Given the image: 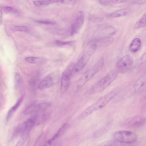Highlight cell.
Masks as SVG:
<instances>
[{
	"label": "cell",
	"instance_id": "1",
	"mask_svg": "<svg viewBox=\"0 0 146 146\" xmlns=\"http://www.w3.org/2000/svg\"><path fill=\"white\" fill-rule=\"evenodd\" d=\"M120 89L116 88L100 98L96 102L88 107L81 114V118H85L93 112L104 107L119 93Z\"/></svg>",
	"mask_w": 146,
	"mask_h": 146
},
{
	"label": "cell",
	"instance_id": "2",
	"mask_svg": "<svg viewBox=\"0 0 146 146\" xmlns=\"http://www.w3.org/2000/svg\"><path fill=\"white\" fill-rule=\"evenodd\" d=\"M104 64L103 58L100 59L97 62L85 72L76 82L75 88L76 90L82 87L102 68Z\"/></svg>",
	"mask_w": 146,
	"mask_h": 146
},
{
	"label": "cell",
	"instance_id": "3",
	"mask_svg": "<svg viewBox=\"0 0 146 146\" xmlns=\"http://www.w3.org/2000/svg\"><path fill=\"white\" fill-rule=\"evenodd\" d=\"M117 71L113 70L96 83L90 90V94H95L103 91L116 78Z\"/></svg>",
	"mask_w": 146,
	"mask_h": 146
},
{
	"label": "cell",
	"instance_id": "4",
	"mask_svg": "<svg viewBox=\"0 0 146 146\" xmlns=\"http://www.w3.org/2000/svg\"><path fill=\"white\" fill-rule=\"evenodd\" d=\"M97 47L90 44L86 51L82 56L77 62L74 64L73 75L82 70L86 65Z\"/></svg>",
	"mask_w": 146,
	"mask_h": 146
},
{
	"label": "cell",
	"instance_id": "5",
	"mask_svg": "<svg viewBox=\"0 0 146 146\" xmlns=\"http://www.w3.org/2000/svg\"><path fill=\"white\" fill-rule=\"evenodd\" d=\"M113 137L116 141L124 144L133 143L137 139L136 134L129 131H117L113 133Z\"/></svg>",
	"mask_w": 146,
	"mask_h": 146
},
{
	"label": "cell",
	"instance_id": "6",
	"mask_svg": "<svg viewBox=\"0 0 146 146\" xmlns=\"http://www.w3.org/2000/svg\"><path fill=\"white\" fill-rule=\"evenodd\" d=\"M74 65L73 64L69 65L62 74L60 88V91L62 93L66 92L69 87L71 78L73 75Z\"/></svg>",
	"mask_w": 146,
	"mask_h": 146
},
{
	"label": "cell",
	"instance_id": "7",
	"mask_svg": "<svg viewBox=\"0 0 146 146\" xmlns=\"http://www.w3.org/2000/svg\"><path fill=\"white\" fill-rule=\"evenodd\" d=\"M84 17L85 14L83 11H80L77 12L71 27V35H75L80 31L83 25Z\"/></svg>",
	"mask_w": 146,
	"mask_h": 146
},
{
	"label": "cell",
	"instance_id": "8",
	"mask_svg": "<svg viewBox=\"0 0 146 146\" xmlns=\"http://www.w3.org/2000/svg\"><path fill=\"white\" fill-rule=\"evenodd\" d=\"M133 63L132 58L129 55H125L118 61L117 64V67L120 72L124 74L129 70Z\"/></svg>",
	"mask_w": 146,
	"mask_h": 146
},
{
	"label": "cell",
	"instance_id": "9",
	"mask_svg": "<svg viewBox=\"0 0 146 146\" xmlns=\"http://www.w3.org/2000/svg\"><path fill=\"white\" fill-rule=\"evenodd\" d=\"M115 28L111 26H107L97 30L95 33L96 38L109 37L115 33Z\"/></svg>",
	"mask_w": 146,
	"mask_h": 146
},
{
	"label": "cell",
	"instance_id": "10",
	"mask_svg": "<svg viewBox=\"0 0 146 146\" xmlns=\"http://www.w3.org/2000/svg\"><path fill=\"white\" fill-rule=\"evenodd\" d=\"M53 77L50 75H48L44 77L39 83L38 88L42 90L51 87L54 84Z\"/></svg>",
	"mask_w": 146,
	"mask_h": 146
},
{
	"label": "cell",
	"instance_id": "11",
	"mask_svg": "<svg viewBox=\"0 0 146 146\" xmlns=\"http://www.w3.org/2000/svg\"><path fill=\"white\" fill-rule=\"evenodd\" d=\"M25 95L23 94L17 100L15 104L9 110L6 116L7 121L10 120L16 111L21 105L24 98Z\"/></svg>",
	"mask_w": 146,
	"mask_h": 146
},
{
	"label": "cell",
	"instance_id": "12",
	"mask_svg": "<svg viewBox=\"0 0 146 146\" xmlns=\"http://www.w3.org/2000/svg\"><path fill=\"white\" fill-rule=\"evenodd\" d=\"M68 127V123H64L58 129L53 137L47 141L49 145H51L58 138L61 136L66 131Z\"/></svg>",
	"mask_w": 146,
	"mask_h": 146
},
{
	"label": "cell",
	"instance_id": "13",
	"mask_svg": "<svg viewBox=\"0 0 146 146\" xmlns=\"http://www.w3.org/2000/svg\"><path fill=\"white\" fill-rule=\"evenodd\" d=\"M145 119L140 117H135L129 121L127 123L128 126L133 128L139 127L145 123Z\"/></svg>",
	"mask_w": 146,
	"mask_h": 146
},
{
	"label": "cell",
	"instance_id": "14",
	"mask_svg": "<svg viewBox=\"0 0 146 146\" xmlns=\"http://www.w3.org/2000/svg\"><path fill=\"white\" fill-rule=\"evenodd\" d=\"M33 127H28L22 133L17 143L16 146H21L25 144Z\"/></svg>",
	"mask_w": 146,
	"mask_h": 146
},
{
	"label": "cell",
	"instance_id": "15",
	"mask_svg": "<svg viewBox=\"0 0 146 146\" xmlns=\"http://www.w3.org/2000/svg\"><path fill=\"white\" fill-rule=\"evenodd\" d=\"M25 61L28 63L38 64H42L46 62V59L42 57L28 56L25 58Z\"/></svg>",
	"mask_w": 146,
	"mask_h": 146
},
{
	"label": "cell",
	"instance_id": "16",
	"mask_svg": "<svg viewBox=\"0 0 146 146\" xmlns=\"http://www.w3.org/2000/svg\"><path fill=\"white\" fill-rule=\"evenodd\" d=\"M141 45V41L140 38H136L132 41L129 46V50L132 53L137 52Z\"/></svg>",
	"mask_w": 146,
	"mask_h": 146
},
{
	"label": "cell",
	"instance_id": "17",
	"mask_svg": "<svg viewBox=\"0 0 146 146\" xmlns=\"http://www.w3.org/2000/svg\"><path fill=\"white\" fill-rule=\"evenodd\" d=\"M56 3H58V0H36L33 1L34 5L38 6L46 5Z\"/></svg>",
	"mask_w": 146,
	"mask_h": 146
},
{
	"label": "cell",
	"instance_id": "18",
	"mask_svg": "<svg viewBox=\"0 0 146 146\" xmlns=\"http://www.w3.org/2000/svg\"><path fill=\"white\" fill-rule=\"evenodd\" d=\"M127 12V10L126 9H119L110 13L109 16L111 18L119 17L125 15Z\"/></svg>",
	"mask_w": 146,
	"mask_h": 146
},
{
	"label": "cell",
	"instance_id": "19",
	"mask_svg": "<svg viewBox=\"0 0 146 146\" xmlns=\"http://www.w3.org/2000/svg\"><path fill=\"white\" fill-rule=\"evenodd\" d=\"M1 9L2 10V11L7 13L15 15L18 14L19 13V11L13 7L9 6H3L1 7Z\"/></svg>",
	"mask_w": 146,
	"mask_h": 146
},
{
	"label": "cell",
	"instance_id": "20",
	"mask_svg": "<svg viewBox=\"0 0 146 146\" xmlns=\"http://www.w3.org/2000/svg\"><path fill=\"white\" fill-rule=\"evenodd\" d=\"M128 0H99V3L101 5H107L120 3L126 2Z\"/></svg>",
	"mask_w": 146,
	"mask_h": 146
},
{
	"label": "cell",
	"instance_id": "21",
	"mask_svg": "<svg viewBox=\"0 0 146 146\" xmlns=\"http://www.w3.org/2000/svg\"><path fill=\"white\" fill-rule=\"evenodd\" d=\"M37 104L35 103H33L27 106L23 111L24 114L28 115L35 113L36 110Z\"/></svg>",
	"mask_w": 146,
	"mask_h": 146
},
{
	"label": "cell",
	"instance_id": "22",
	"mask_svg": "<svg viewBox=\"0 0 146 146\" xmlns=\"http://www.w3.org/2000/svg\"><path fill=\"white\" fill-rule=\"evenodd\" d=\"M146 26V13L144 14L137 22L134 26L135 29Z\"/></svg>",
	"mask_w": 146,
	"mask_h": 146
},
{
	"label": "cell",
	"instance_id": "23",
	"mask_svg": "<svg viewBox=\"0 0 146 146\" xmlns=\"http://www.w3.org/2000/svg\"><path fill=\"white\" fill-rule=\"evenodd\" d=\"M23 82V79L21 75L17 73L15 76V84L16 88H18L22 84Z\"/></svg>",
	"mask_w": 146,
	"mask_h": 146
},
{
	"label": "cell",
	"instance_id": "24",
	"mask_svg": "<svg viewBox=\"0 0 146 146\" xmlns=\"http://www.w3.org/2000/svg\"><path fill=\"white\" fill-rule=\"evenodd\" d=\"M11 29L13 31L25 32L29 31L28 27L24 25H16L12 27Z\"/></svg>",
	"mask_w": 146,
	"mask_h": 146
},
{
	"label": "cell",
	"instance_id": "25",
	"mask_svg": "<svg viewBox=\"0 0 146 146\" xmlns=\"http://www.w3.org/2000/svg\"><path fill=\"white\" fill-rule=\"evenodd\" d=\"M144 81L142 79L140 78L134 84V89L136 92L138 91L144 84Z\"/></svg>",
	"mask_w": 146,
	"mask_h": 146
},
{
	"label": "cell",
	"instance_id": "26",
	"mask_svg": "<svg viewBox=\"0 0 146 146\" xmlns=\"http://www.w3.org/2000/svg\"><path fill=\"white\" fill-rule=\"evenodd\" d=\"M58 3L67 5H72L75 3L76 0H58Z\"/></svg>",
	"mask_w": 146,
	"mask_h": 146
},
{
	"label": "cell",
	"instance_id": "27",
	"mask_svg": "<svg viewBox=\"0 0 146 146\" xmlns=\"http://www.w3.org/2000/svg\"><path fill=\"white\" fill-rule=\"evenodd\" d=\"M38 23L47 25H53L56 24L54 21L49 20H41L36 21Z\"/></svg>",
	"mask_w": 146,
	"mask_h": 146
},
{
	"label": "cell",
	"instance_id": "28",
	"mask_svg": "<svg viewBox=\"0 0 146 146\" xmlns=\"http://www.w3.org/2000/svg\"><path fill=\"white\" fill-rule=\"evenodd\" d=\"M55 44L58 46H63L70 44L72 42H65L59 40H56L55 42Z\"/></svg>",
	"mask_w": 146,
	"mask_h": 146
},
{
	"label": "cell",
	"instance_id": "29",
	"mask_svg": "<svg viewBox=\"0 0 146 146\" xmlns=\"http://www.w3.org/2000/svg\"><path fill=\"white\" fill-rule=\"evenodd\" d=\"M139 60L141 63H144L146 62V52L141 56Z\"/></svg>",
	"mask_w": 146,
	"mask_h": 146
},
{
	"label": "cell",
	"instance_id": "30",
	"mask_svg": "<svg viewBox=\"0 0 146 146\" xmlns=\"http://www.w3.org/2000/svg\"><path fill=\"white\" fill-rule=\"evenodd\" d=\"M135 3L137 4H143L146 3V0H137Z\"/></svg>",
	"mask_w": 146,
	"mask_h": 146
},
{
	"label": "cell",
	"instance_id": "31",
	"mask_svg": "<svg viewBox=\"0 0 146 146\" xmlns=\"http://www.w3.org/2000/svg\"><path fill=\"white\" fill-rule=\"evenodd\" d=\"M2 10L1 9L0 10V24L1 25L2 21Z\"/></svg>",
	"mask_w": 146,
	"mask_h": 146
}]
</instances>
